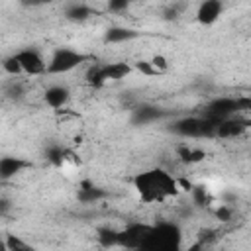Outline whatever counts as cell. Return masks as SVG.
Masks as SVG:
<instances>
[{"label": "cell", "instance_id": "obj_1", "mask_svg": "<svg viewBox=\"0 0 251 251\" xmlns=\"http://www.w3.org/2000/svg\"><path fill=\"white\" fill-rule=\"evenodd\" d=\"M133 188L141 202L161 204L178 194V180L165 169L153 167L133 176Z\"/></svg>", "mask_w": 251, "mask_h": 251}, {"label": "cell", "instance_id": "obj_2", "mask_svg": "<svg viewBox=\"0 0 251 251\" xmlns=\"http://www.w3.org/2000/svg\"><path fill=\"white\" fill-rule=\"evenodd\" d=\"M182 231L175 222H157L151 226L149 235L143 243V249L149 251H173L180 247Z\"/></svg>", "mask_w": 251, "mask_h": 251}, {"label": "cell", "instance_id": "obj_3", "mask_svg": "<svg viewBox=\"0 0 251 251\" xmlns=\"http://www.w3.org/2000/svg\"><path fill=\"white\" fill-rule=\"evenodd\" d=\"M175 135L186 137V139H200V137H214L216 122H212L206 116H186L178 118L169 127Z\"/></svg>", "mask_w": 251, "mask_h": 251}, {"label": "cell", "instance_id": "obj_4", "mask_svg": "<svg viewBox=\"0 0 251 251\" xmlns=\"http://www.w3.org/2000/svg\"><path fill=\"white\" fill-rule=\"evenodd\" d=\"M86 61H90V55L86 53H80L73 47H57L47 61V75H67Z\"/></svg>", "mask_w": 251, "mask_h": 251}, {"label": "cell", "instance_id": "obj_5", "mask_svg": "<svg viewBox=\"0 0 251 251\" xmlns=\"http://www.w3.org/2000/svg\"><path fill=\"white\" fill-rule=\"evenodd\" d=\"M249 108H251V98H247V96H237V98L218 96L206 104L204 116L210 118L212 122H220V120L235 116L239 110H249Z\"/></svg>", "mask_w": 251, "mask_h": 251}, {"label": "cell", "instance_id": "obj_6", "mask_svg": "<svg viewBox=\"0 0 251 251\" xmlns=\"http://www.w3.org/2000/svg\"><path fill=\"white\" fill-rule=\"evenodd\" d=\"M131 73V67L127 63H106V65H94L86 73V78L90 84L100 86L108 80H122Z\"/></svg>", "mask_w": 251, "mask_h": 251}, {"label": "cell", "instance_id": "obj_7", "mask_svg": "<svg viewBox=\"0 0 251 251\" xmlns=\"http://www.w3.org/2000/svg\"><path fill=\"white\" fill-rule=\"evenodd\" d=\"M20 67H22V73L24 75H31V76H37V75H45L47 73V61L43 59V55L33 49V47H25V49H20L14 53Z\"/></svg>", "mask_w": 251, "mask_h": 251}, {"label": "cell", "instance_id": "obj_8", "mask_svg": "<svg viewBox=\"0 0 251 251\" xmlns=\"http://www.w3.org/2000/svg\"><path fill=\"white\" fill-rule=\"evenodd\" d=\"M151 226L141 224V222H133L127 224L124 229H120V245L118 247H126V249H143V243L149 235Z\"/></svg>", "mask_w": 251, "mask_h": 251}, {"label": "cell", "instance_id": "obj_9", "mask_svg": "<svg viewBox=\"0 0 251 251\" xmlns=\"http://www.w3.org/2000/svg\"><path fill=\"white\" fill-rule=\"evenodd\" d=\"M224 14V0H202L196 10V20L200 25H214Z\"/></svg>", "mask_w": 251, "mask_h": 251}, {"label": "cell", "instance_id": "obj_10", "mask_svg": "<svg viewBox=\"0 0 251 251\" xmlns=\"http://www.w3.org/2000/svg\"><path fill=\"white\" fill-rule=\"evenodd\" d=\"M29 167H31V163L22 157H14V155L0 157V182L12 180L14 176H18L20 173H24Z\"/></svg>", "mask_w": 251, "mask_h": 251}, {"label": "cell", "instance_id": "obj_11", "mask_svg": "<svg viewBox=\"0 0 251 251\" xmlns=\"http://www.w3.org/2000/svg\"><path fill=\"white\" fill-rule=\"evenodd\" d=\"M165 110L159 108V106H153V104H141L137 106L133 112H131V118L129 122L133 126H149L153 122H159L161 118H165Z\"/></svg>", "mask_w": 251, "mask_h": 251}, {"label": "cell", "instance_id": "obj_12", "mask_svg": "<svg viewBox=\"0 0 251 251\" xmlns=\"http://www.w3.org/2000/svg\"><path fill=\"white\" fill-rule=\"evenodd\" d=\"M247 129V122L237 120V118H226L216 122V129H214V137H222V139H233L239 137L241 133H245Z\"/></svg>", "mask_w": 251, "mask_h": 251}, {"label": "cell", "instance_id": "obj_13", "mask_svg": "<svg viewBox=\"0 0 251 251\" xmlns=\"http://www.w3.org/2000/svg\"><path fill=\"white\" fill-rule=\"evenodd\" d=\"M69 100H71V90L63 84H51L43 92V102L53 110H59V108L67 106Z\"/></svg>", "mask_w": 251, "mask_h": 251}, {"label": "cell", "instance_id": "obj_14", "mask_svg": "<svg viewBox=\"0 0 251 251\" xmlns=\"http://www.w3.org/2000/svg\"><path fill=\"white\" fill-rule=\"evenodd\" d=\"M139 37V31L133 29V27H126V25H112L104 31V43H126V41H131Z\"/></svg>", "mask_w": 251, "mask_h": 251}, {"label": "cell", "instance_id": "obj_15", "mask_svg": "<svg viewBox=\"0 0 251 251\" xmlns=\"http://www.w3.org/2000/svg\"><path fill=\"white\" fill-rule=\"evenodd\" d=\"M92 16H94V10L88 4H82V2H73L65 8V18L71 20V22H84Z\"/></svg>", "mask_w": 251, "mask_h": 251}, {"label": "cell", "instance_id": "obj_16", "mask_svg": "<svg viewBox=\"0 0 251 251\" xmlns=\"http://www.w3.org/2000/svg\"><path fill=\"white\" fill-rule=\"evenodd\" d=\"M96 239L102 247H118L120 245V229H114L110 226H102L96 229Z\"/></svg>", "mask_w": 251, "mask_h": 251}, {"label": "cell", "instance_id": "obj_17", "mask_svg": "<svg viewBox=\"0 0 251 251\" xmlns=\"http://www.w3.org/2000/svg\"><path fill=\"white\" fill-rule=\"evenodd\" d=\"M178 155H180V161L184 163H196V161H202L204 159V151L202 149H196V147H180L178 149Z\"/></svg>", "mask_w": 251, "mask_h": 251}, {"label": "cell", "instance_id": "obj_18", "mask_svg": "<svg viewBox=\"0 0 251 251\" xmlns=\"http://www.w3.org/2000/svg\"><path fill=\"white\" fill-rule=\"evenodd\" d=\"M4 247L8 251H31V245L22 241L18 235H6V241H4Z\"/></svg>", "mask_w": 251, "mask_h": 251}, {"label": "cell", "instance_id": "obj_19", "mask_svg": "<svg viewBox=\"0 0 251 251\" xmlns=\"http://www.w3.org/2000/svg\"><path fill=\"white\" fill-rule=\"evenodd\" d=\"M2 69H4V73H6V75H10V76L24 75V73H22V67H20L18 59H16V55H10V57L2 59Z\"/></svg>", "mask_w": 251, "mask_h": 251}, {"label": "cell", "instance_id": "obj_20", "mask_svg": "<svg viewBox=\"0 0 251 251\" xmlns=\"http://www.w3.org/2000/svg\"><path fill=\"white\" fill-rule=\"evenodd\" d=\"M78 198L82 202H94V200H100L104 198V192L100 188H94V186H86V188H80L78 192Z\"/></svg>", "mask_w": 251, "mask_h": 251}, {"label": "cell", "instance_id": "obj_21", "mask_svg": "<svg viewBox=\"0 0 251 251\" xmlns=\"http://www.w3.org/2000/svg\"><path fill=\"white\" fill-rule=\"evenodd\" d=\"M47 159H49L53 165H61L63 159H65V149L59 147V145H51V147L47 149Z\"/></svg>", "mask_w": 251, "mask_h": 251}, {"label": "cell", "instance_id": "obj_22", "mask_svg": "<svg viewBox=\"0 0 251 251\" xmlns=\"http://www.w3.org/2000/svg\"><path fill=\"white\" fill-rule=\"evenodd\" d=\"M192 198H194V202H196L198 206H208V202H210V198H208L204 186H194V188H192Z\"/></svg>", "mask_w": 251, "mask_h": 251}, {"label": "cell", "instance_id": "obj_23", "mask_svg": "<svg viewBox=\"0 0 251 251\" xmlns=\"http://www.w3.org/2000/svg\"><path fill=\"white\" fill-rule=\"evenodd\" d=\"M131 2L129 0H108V10L110 12H122L129 6Z\"/></svg>", "mask_w": 251, "mask_h": 251}, {"label": "cell", "instance_id": "obj_24", "mask_svg": "<svg viewBox=\"0 0 251 251\" xmlns=\"http://www.w3.org/2000/svg\"><path fill=\"white\" fill-rule=\"evenodd\" d=\"M137 69H139L141 73H145V75H157V73H159V71L151 65V61H139V63H137Z\"/></svg>", "mask_w": 251, "mask_h": 251}, {"label": "cell", "instance_id": "obj_25", "mask_svg": "<svg viewBox=\"0 0 251 251\" xmlns=\"http://www.w3.org/2000/svg\"><path fill=\"white\" fill-rule=\"evenodd\" d=\"M180 10H182V6H169V8L165 10V20H175V18H178Z\"/></svg>", "mask_w": 251, "mask_h": 251}, {"label": "cell", "instance_id": "obj_26", "mask_svg": "<svg viewBox=\"0 0 251 251\" xmlns=\"http://www.w3.org/2000/svg\"><path fill=\"white\" fill-rule=\"evenodd\" d=\"M151 65H153L157 71H165V69H167V59L161 57V55H157V57L151 59Z\"/></svg>", "mask_w": 251, "mask_h": 251}, {"label": "cell", "instance_id": "obj_27", "mask_svg": "<svg viewBox=\"0 0 251 251\" xmlns=\"http://www.w3.org/2000/svg\"><path fill=\"white\" fill-rule=\"evenodd\" d=\"M216 216H218L222 222H227V220L231 218V208H227V206H220L218 212H216Z\"/></svg>", "mask_w": 251, "mask_h": 251}, {"label": "cell", "instance_id": "obj_28", "mask_svg": "<svg viewBox=\"0 0 251 251\" xmlns=\"http://www.w3.org/2000/svg\"><path fill=\"white\" fill-rule=\"evenodd\" d=\"M12 200L8 196H0V214H8L12 210Z\"/></svg>", "mask_w": 251, "mask_h": 251}, {"label": "cell", "instance_id": "obj_29", "mask_svg": "<svg viewBox=\"0 0 251 251\" xmlns=\"http://www.w3.org/2000/svg\"><path fill=\"white\" fill-rule=\"evenodd\" d=\"M129 2H131V4H133V2H135V0H129Z\"/></svg>", "mask_w": 251, "mask_h": 251}]
</instances>
